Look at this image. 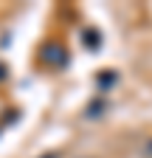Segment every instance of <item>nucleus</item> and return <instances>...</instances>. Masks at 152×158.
I'll return each mask as SVG.
<instances>
[{
    "label": "nucleus",
    "mask_w": 152,
    "mask_h": 158,
    "mask_svg": "<svg viewBox=\"0 0 152 158\" xmlns=\"http://www.w3.org/2000/svg\"><path fill=\"white\" fill-rule=\"evenodd\" d=\"M149 152H152V141H149Z\"/></svg>",
    "instance_id": "f257e3e1"
}]
</instances>
